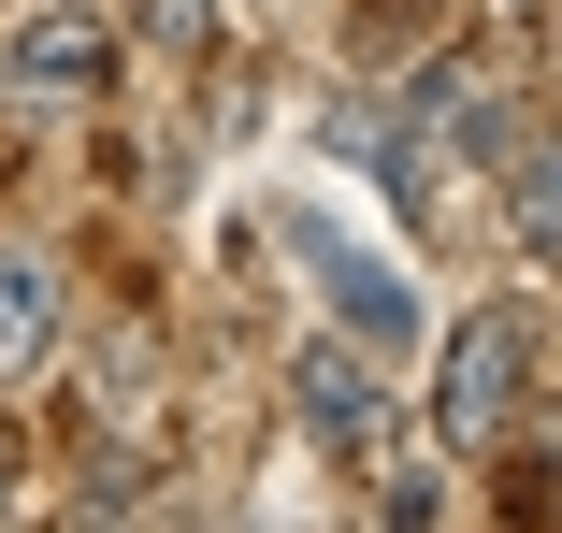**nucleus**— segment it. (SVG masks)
Here are the masks:
<instances>
[{
    "label": "nucleus",
    "mask_w": 562,
    "mask_h": 533,
    "mask_svg": "<svg viewBox=\"0 0 562 533\" xmlns=\"http://www.w3.org/2000/svg\"><path fill=\"white\" fill-rule=\"evenodd\" d=\"M519 375H533V332L491 303L447 332V375H432V447H505V418H519Z\"/></svg>",
    "instance_id": "obj_1"
},
{
    "label": "nucleus",
    "mask_w": 562,
    "mask_h": 533,
    "mask_svg": "<svg viewBox=\"0 0 562 533\" xmlns=\"http://www.w3.org/2000/svg\"><path fill=\"white\" fill-rule=\"evenodd\" d=\"M101 87H116V15H101V0L87 15L44 0V15L0 44V101H101Z\"/></svg>",
    "instance_id": "obj_2"
},
{
    "label": "nucleus",
    "mask_w": 562,
    "mask_h": 533,
    "mask_svg": "<svg viewBox=\"0 0 562 533\" xmlns=\"http://www.w3.org/2000/svg\"><path fill=\"white\" fill-rule=\"evenodd\" d=\"M303 433H317L331 462H375V447H390V404H375L361 347H303Z\"/></svg>",
    "instance_id": "obj_3"
},
{
    "label": "nucleus",
    "mask_w": 562,
    "mask_h": 533,
    "mask_svg": "<svg viewBox=\"0 0 562 533\" xmlns=\"http://www.w3.org/2000/svg\"><path fill=\"white\" fill-rule=\"evenodd\" d=\"M289 246H303V260L331 274V303H347V332H361V347H404V332H418V317H404V288H390V260H375V246H347V231H317V217H289Z\"/></svg>",
    "instance_id": "obj_4"
},
{
    "label": "nucleus",
    "mask_w": 562,
    "mask_h": 533,
    "mask_svg": "<svg viewBox=\"0 0 562 533\" xmlns=\"http://www.w3.org/2000/svg\"><path fill=\"white\" fill-rule=\"evenodd\" d=\"M58 317H72L58 260H44V246H0V389H15V375H44V347H58Z\"/></svg>",
    "instance_id": "obj_5"
},
{
    "label": "nucleus",
    "mask_w": 562,
    "mask_h": 533,
    "mask_svg": "<svg viewBox=\"0 0 562 533\" xmlns=\"http://www.w3.org/2000/svg\"><path fill=\"white\" fill-rule=\"evenodd\" d=\"M505 217H519V246L562 274V131H548V145H519V188H505Z\"/></svg>",
    "instance_id": "obj_6"
}]
</instances>
